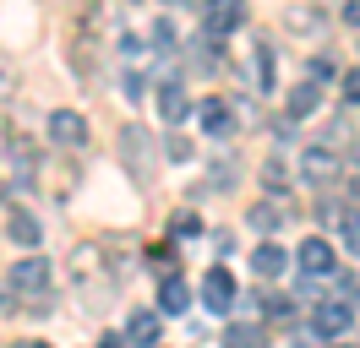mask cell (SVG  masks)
Wrapping results in <instances>:
<instances>
[{
  "mask_svg": "<svg viewBox=\"0 0 360 348\" xmlns=\"http://www.w3.org/2000/svg\"><path fill=\"white\" fill-rule=\"evenodd\" d=\"M311 326L322 337H344V332H355V310L344 300H311Z\"/></svg>",
  "mask_w": 360,
  "mask_h": 348,
  "instance_id": "cell-1",
  "label": "cell"
},
{
  "mask_svg": "<svg viewBox=\"0 0 360 348\" xmlns=\"http://www.w3.org/2000/svg\"><path fill=\"white\" fill-rule=\"evenodd\" d=\"M49 142L55 147H82L88 142V120L77 109H49Z\"/></svg>",
  "mask_w": 360,
  "mask_h": 348,
  "instance_id": "cell-2",
  "label": "cell"
},
{
  "mask_svg": "<svg viewBox=\"0 0 360 348\" xmlns=\"http://www.w3.org/2000/svg\"><path fill=\"white\" fill-rule=\"evenodd\" d=\"M235 294H240V288H235V278H229L224 267H207V278H202V304H207V310L224 316L229 304H235Z\"/></svg>",
  "mask_w": 360,
  "mask_h": 348,
  "instance_id": "cell-3",
  "label": "cell"
},
{
  "mask_svg": "<svg viewBox=\"0 0 360 348\" xmlns=\"http://www.w3.org/2000/svg\"><path fill=\"white\" fill-rule=\"evenodd\" d=\"M11 288H17V294H39V288H49V261L44 256L11 261Z\"/></svg>",
  "mask_w": 360,
  "mask_h": 348,
  "instance_id": "cell-4",
  "label": "cell"
},
{
  "mask_svg": "<svg viewBox=\"0 0 360 348\" xmlns=\"http://www.w3.org/2000/svg\"><path fill=\"white\" fill-rule=\"evenodd\" d=\"M300 272H306V278H328V272H333V245H328V239L322 234H306V245H300Z\"/></svg>",
  "mask_w": 360,
  "mask_h": 348,
  "instance_id": "cell-5",
  "label": "cell"
},
{
  "mask_svg": "<svg viewBox=\"0 0 360 348\" xmlns=\"http://www.w3.org/2000/svg\"><path fill=\"white\" fill-rule=\"evenodd\" d=\"M246 22V6L240 0H207V39H224Z\"/></svg>",
  "mask_w": 360,
  "mask_h": 348,
  "instance_id": "cell-6",
  "label": "cell"
},
{
  "mask_svg": "<svg viewBox=\"0 0 360 348\" xmlns=\"http://www.w3.org/2000/svg\"><path fill=\"white\" fill-rule=\"evenodd\" d=\"M197 120H202V130L207 136H235V109L224 104V98H202V109H197Z\"/></svg>",
  "mask_w": 360,
  "mask_h": 348,
  "instance_id": "cell-7",
  "label": "cell"
},
{
  "mask_svg": "<svg viewBox=\"0 0 360 348\" xmlns=\"http://www.w3.org/2000/svg\"><path fill=\"white\" fill-rule=\"evenodd\" d=\"M316 104H322V82H311V76H306L300 87H290L284 114H290V120H306V114H316Z\"/></svg>",
  "mask_w": 360,
  "mask_h": 348,
  "instance_id": "cell-8",
  "label": "cell"
},
{
  "mask_svg": "<svg viewBox=\"0 0 360 348\" xmlns=\"http://www.w3.org/2000/svg\"><path fill=\"white\" fill-rule=\"evenodd\" d=\"M158 114H164V126H180V120L191 114V98H186V87H180V82L158 87Z\"/></svg>",
  "mask_w": 360,
  "mask_h": 348,
  "instance_id": "cell-9",
  "label": "cell"
},
{
  "mask_svg": "<svg viewBox=\"0 0 360 348\" xmlns=\"http://www.w3.org/2000/svg\"><path fill=\"white\" fill-rule=\"evenodd\" d=\"M333 169H338V158H333V147H328V142H322V147H306V158H300V174H306L311 185L333 180Z\"/></svg>",
  "mask_w": 360,
  "mask_h": 348,
  "instance_id": "cell-10",
  "label": "cell"
},
{
  "mask_svg": "<svg viewBox=\"0 0 360 348\" xmlns=\"http://www.w3.org/2000/svg\"><path fill=\"white\" fill-rule=\"evenodd\" d=\"M120 337H126L131 348H153V343H158V310H136Z\"/></svg>",
  "mask_w": 360,
  "mask_h": 348,
  "instance_id": "cell-11",
  "label": "cell"
},
{
  "mask_svg": "<svg viewBox=\"0 0 360 348\" xmlns=\"http://www.w3.org/2000/svg\"><path fill=\"white\" fill-rule=\"evenodd\" d=\"M284 267H290V256H284V250H278L273 239H262V245L251 250V272H257V278H278Z\"/></svg>",
  "mask_w": 360,
  "mask_h": 348,
  "instance_id": "cell-12",
  "label": "cell"
},
{
  "mask_svg": "<svg viewBox=\"0 0 360 348\" xmlns=\"http://www.w3.org/2000/svg\"><path fill=\"white\" fill-rule=\"evenodd\" d=\"M186 304H191V288H186L175 272H164V283H158V310H164V316H180Z\"/></svg>",
  "mask_w": 360,
  "mask_h": 348,
  "instance_id": "cell-13",
  "label": "cell"
},
{
  "mask_svg": "<svg viewBox=\"0 0 360 348\" xmlns=\"http://www.w3.org/2000/svg\"><path fill=\"white\" fill-rule=\"evenodd\" d=\"M6 234L17 239L22 250H33V245L44 239V223H39V218H33V213H11V218H6Z\"/></svg>",
  "mask_w": 360,
  "mask_h": 348,
  "instance_id": "cell-14",
  "label": "cell"
},
{
  "mask_svg": "<svg viewBox=\"0 0 360 348\" xmlns=\"http://www.w3.org/2000/svg\"><path fill=\"white\" fill-rule=\"evenodd\" d=\"M273 76H278V60H273L268 44H257V49H251V87H262V93H268Z\"/></svg>",
  "mask_w": 360,
  "mask_h": 348,
  "instance_id": "cell-15",
  "label": "cell"
},
{
  "mask_svg": "<svg viewBox=\"0 0 360 348\" xmlns=\"http://www.w3.org/2000/svg\"><path fill=\"white\" fill-rule=\"evenodd\" d=\"M224 348H268V337H262V326H251V321H229Z\"/></svg>",
  "mask_w": 360,
  "mask_h": 348,
  "instance_id": "cell-16",
  "label": "cell"
},
{
  "mask_svg": "<svg viewBox=\"0 0 360 348\" xmlns=\"http://www.w3.org/2000/svg\"><path fill=\"white\" fill-rule=\"evenodd\" d=\"M251 223H257V229H278V223H290V218H284V201H257V207H251Z\"/></svg>",
  "mask_w": 360,
  "mask_h": 348,
  "instance_id": "cell-17",
  "label": "cell"
},
{
  "mask_svg": "<svg viewBox=\"0 0 360 348\" xmlns=\"http://www.w3.org/2000/svg\"><path fill=\"white\" fill-rule=\"evenodd\" d=\"M290 304H295V300H284V294H273V300H262V310H268L273 321H290Z\"/></svg>",
  "mask_w": 360,
  "mask_h": 348,
  "instance_id": "cell-18",
  "label": "cell"
},
{
  "mask_svg": "<svg viewBox=\"0 0 360 348\" xmlns=\"http://www.w3.org/2000/svg\"><path fill=\"white\" fill-rule=\"evenodd\" d=\"M169 229H175L180 239H191L197 229H202V223H197V213H175V223H169Z\"/></svg>",
  "mask_w": 360,
  "mask_h": 348,
  "instance_id": "cell-19",
  "label": "cell"
},
{
  "mask_svg": "<svg viewBox=\"0 0 360 348\" xmlns=\"http://www.w3.org/2000/svg\"><path fill=\"white\" fill-rule=\"evenodd\" d=\"M344 245L360 256V213H355V218H344Z\"/></svg>",
  "mask_w": 360,
  "mask_h": 348,
  "instance_id": "cell-20",
  "label": "cell"
},
{
  "mask_svg": "<svg viewBox=\"0 0 360 348\" xmlns=\"http://www.w3.org/2000/svg\"><path fill=\"white\" fill-rule=\"evenodd\" d=\"M164 147H169V158H175V163H186V158H191V142H186V136H169Z\"/></svg>",
  "mask_w": 360,
  "mask_h": 348,
  "instance_id": "cell-21",
  "label": "cell"
},
{
  "mask_svg": "<svg viewBox=\"0 0 360 348\" xmlns=\"http://www.w3.org/2000/svg\"><path fill=\"white\" fill-rule=\"evenodd\" d=\"M290 343H295V348H322V343H328V337H322V332H316V326H311V332H295Z\"/></svg>",
  "mask_w": 360,
  "mask_h": 348,
  "instance_id": "cell-22",
  "label": "cell"
},
{
  "mask_svg": "<svg viewBox=\"0 0 360 348\" xmlns=\"http://www.w3.org/2000/svg\"><path fill=\"white\" fill-rule=\"evenodd\" d=\"M306 76H311V82H328V76H333V60H311V65H306Z\"/></svg>",
  "mask_w": 360,
  "mask_h": 348,
  "instance_id": "cell-23",
  "label": "cell"
},
{
  "mask_svg": "<svg viewBox=\"0 0 360 348\" xmlns=\"http://www.w3.org/2000/svg\"><path fill=\"white\" fill-rule=\"evenodd\" d=\"M142 93H148V76H136V71H131V76H126V98H142Z\"/></svg>",
  "mask_w": 360,
  "mask_h": 348,
  "instance_id": "cell-24",
  "label": "cell"
},
{
  "mask_svg": "<svg viewBox=\"0 0 360 348\" xmlns=\"http://www.w3.org/2000/svg\"><path fill=\"white\" fill-rule=\"evenodd\" d=\"M344 98H349V104H360V71H349V76H344Z\"/></svg>",
  "mask_w": 360,
  "mask_h": 348,
  "instance_id": "cell-25",
  "label": "cell"
},
{
  "mask_svg": "<svg viewBox=\"0 0 360 348\" xmlns=\"http://www.w3.org/2000/svg\"><path fill=\"white\" fill-rule=\"evenodd\" d=\"M93 348H131V343H126L120 332H104V337H98V343H93Z\"/></svg>",
  "mask_w": 360,
  "mask_h": 348,
  "instance_id": "cell-26",
  "label": "cell"
},
{
  "mask_svg": "<svg viewBox=\"0 0 360 348\" xmlns=\"http://www.w3.org/2000/svg\"><path fill=\"white\" fill-rule=\"evenodd\" d=\"M344 22H349V27H360V0H344Z\"/></svg>",
  "mask_w": 360,
  "mask_h": 348,
  "instance_id": "cell-27",
  "label": "cell"
},
{
  "mask_svg": "<svg viewBox=\"0 0 360 348\" xmlns=\"http://www.w3.org/2000/svg\"><path fill=\"white\" fill-rule=\"evenodd\" d=\"M17 348H49V343H33V337H27V343H17Z\"/></svg>",
  "mask_w": 360,
  "mask_h": 348,
  "instance_id": "cell-28",
  "label": "cell"
},
{
  "mask_svg": "<svg viewBox=\"0 0 360 348\" xmlns=\"http://www.w3.org/2000/svg\"><path fill=\"white\" fill-rule=\"evenodd\" d=\"M169 6H202V0H169Z\"/></svg>",
  "mask_w": 360,
  "mask_h": 348,
  "instance_id": "cell-29",
  "label": "cell"
},
{
  "mask_svg": "<svg viewBox=\"0 0 360 348\" xmlns=\"http://www.w3.org/2000/svg\"><path fill=\"white\" fill-rule=\"evenodd\" d=\"M338 348H360V343H338Z\"/></svg>",
  "mask_w": 360,
  "mask_h": 348,
  "instance_id": "cell-30",
  "label": "cell"
},
{
  "mask_svg": "<svg viewBox=\"0 0 360 348\" xmlns=\"http://www.w3.org/2000/svg\"><path fill=\"white\" fill-rule=\"evenodd\" d=\"M153 348H164V343H153Z\"/></svg>",
  "mask_w": 360,
  "mask_h": 348,
  "instance_id": "cell-31",
  "label": "cell"
},
{
  "mask_svg": "<svg viewBox=\"0 0 360 348\" xmlns=\"http://www.w3.org/2000/svg\"><path fill=\"white\" fill-rule=\"evenodd\" d=\"M202 6H207V0H202Z\"/></svg>",
  "mask_w": 360,
  "mask_h": 348,
  "instance_id": "cell-32",
  "label": "cell"
}]
</instances>
